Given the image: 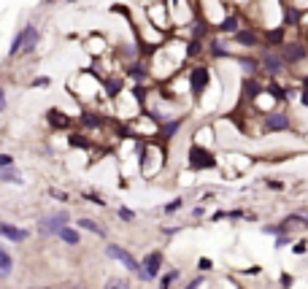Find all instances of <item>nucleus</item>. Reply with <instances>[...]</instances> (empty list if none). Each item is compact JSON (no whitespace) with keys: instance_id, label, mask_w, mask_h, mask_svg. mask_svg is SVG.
Listing matches in <instances>:
<instances>
[{"instance_id":"1","label":"nucleus","mask_w":308,"mask_h":289,"mask_svg":"<svg viewBox=\"0 0 308 289\" xmlns=\"http://www.w3.org/2000/svg\"><path fill=\"white\" fill-rule=\"evenodd\" d=\"M38 27L35 24H27V27H22V33H17V38H14L11 49H8V57H17V54H30L35 46H38Z\"/></svg>"},{"instance_id":"2","label":"nucleus","mask_w":308,"mask_h":289,"mask_svg":"<svg viewBox=\"0 0 308 289\" xmlns=\"http://www.w3.org/2000/svg\"><path fill=\"white\" fill-rule=\"evenodd\" d=\"M68 211H60V214H49V216H43L41 222H38V232L41 235H57L60 230H62L65 225H68Z\"/></svg>"},{"instance_id":"3","label":"nucleus","mask_w":308,"mask_h":289,"mask_svg":"<svg viewBox=\"0 0 308 289\" xmlns=\"http://www.w3.org/2000/svg\"><path fill=\"white\" fill-rule=\"evenodd\" d=\"M160 268H163V251H151V254H146V260L138 265V276L144 278V281H149V278H154L160 273Z\"/></svg>"},{"instance_id":"4","label":"nucleus","mask_w":308,"mask_h":289,"mask_svg":"<svg viewBox=\"0 0 308 289\" xmlns=\"http://www.w3.org/2000/svg\"><path fill=\"white\" fill-rule=\"evenodd\" d=\"M189 165L195 170H203V168H214L216 160H214V154H211V151L200 149V146H192V149H189Z\"/></svg>"},{"instance_id":"5","label":"nucleus","mask_w":308,"mask_h":289,"mask_svg":"<svg viewBox=\"0 0 308 289\" xmlns=\"http://www.w3.org/2000/svg\"><path fill=\"white\" fill-rule=\"evenodd\" d=\"M105 254L114 257V260H119L124 268H127V270H133V273L138 270V262H135V257L130 254V251H124L122 246H114V243H108V246H105Z\"/></svg>"},{"instance_id":"6","label":"nucleus","mask_w":308,"mask_h":289,"mask_svg":"<svg viewBox=\"0 0 308 289\" xmlns=\"http://www.w3.org/2000/svg\"><path fill=\"white\" fill-rule=\"evenodd\" d=\"M0 235L8 238V241H14V243H22L30 232L27 230H19V227H14V225H6V222H0Z\"/></svg>"},{"instance_id":"7","label":"nucleus","mask_w":308,"mask_h":289,"mask_svg":"<svg viewBox=\"0 0 308 289\" xmlns=\"http://www.w3.org/2000/svg\"><path fill=\"white\" fill-rule=\"evenodd\" d=\"M262 68L267 70V73L270 76H276V73H281V70H284V60L279 57V54H262Z\"/></svg>"},{"instance_id":"8","label":"nucleus","mask_w":308,"mask_h":289,"mask_svg":"<svg viewBox=\"0 0 308 289\" xmlns=\"http://www.w3.org/2000/svg\"><path fill=\"white\" fill-rule=\"evenodd\" d=\"M205 84H208V70L205 68H195L192 70V92L200 95L205 89Z\"/></svg>"},{"instance_id":"9","label":"nucleus","mask_w":308,"mask_h":289,"mask_svg":"<svg viewBox=\"0 0 308 289\" xmlns=\"http://www.w3.org/2000/svg\"><path fill=\"white\" fill-rule=\"evenodd\" d=\"M46 119H49V124L52 127H57V130H65V127H70V116H65L62 111H57V108H52L46 114Z\"/></svg>"},{"instance_id":"10","label":"nucleus","mask_w":308,"mask_h":289,"mask_svg":"<svg viewBox=\"0 0 308 289\" xmlns=\"http://www.w3.org/2000/svg\"><path fill=\"white\" fill-rule=\"evenodd\" d=\"M11 270H14L11 254H8V251L0 246V278H8V276H11Z\"/></svg>"},{"instance_id":"11","label":"nucleus","mask_w":308,"mask_h":289,"mask_svg":"<svg viewBox=\"0 0 308 289\" xmlns=\"http://www.w3.org/2000/svg\"><path fill=\"white\" fill-rule=\"evenodd\" d=\"M289 127V116L287 114H270L267 116V130H287Z\"/></svg>"},{"instance_id":"12","label":"nucleus","mask_w":308,"mask_h":289,"mask_svg":"<svg viewBox=\"0 0 308 289\" xmlns=\"http://www.w3.org/2000/svg\"><path fill=\"white\" fill-rule=\"evenodd\" d=\"M0 181H6V184H22V173L17 168H0Z\"/></svg>"},{"instance_id":"13","label":"nucleus","mask_w":308,"mask_h":289,"mask_svg":"<svg viewBox=\"0 0 308 289\" xmlns=\"http://www.w3.org/2000/svg\"><path fill=\"white\" fill-rule=\"evenodd\" d=\"M306 57V49L300 46V43H295V46H287V52H284V62H297V60H303Z\"/></svg>"},{"instance_id":"14","label":"nucleus","mask_w":308,"mask_h":289,"mask_svg":"<svg viewBox=\"0 0 308 289\" xmlns=\"http://www.w3.org/2000/svg\"><path fill=\"white\" fill-rule=\"evenodd\" d=\"M57 235H60V238H62V241H65V243H70V246H76V243H82V238H79V232H76V230H70V227H68V225H65V227H62V230H60V232H57Z\"/></svg>"},{"instance_id":"15","label":"nucleus","mask_w":308,"mask_h":289,"mask_svg":"<svg viewBox=\"0 0 308 289\" xmlns=\"http://www.w3.org/2000/svg\"><path fill=\"white\" fill-rule=\"evenodd\" d=\"M76 225H79V227H84V230H89V232H95V235H100V238L105 235V230H103V227H100V225H95L92 219H79V222H76Z\"/></svg>"},{"instance_id":"16","label":"nucleus","mask_w":308,"mask_h":289,"mask_svg":"<svg viewBox=\"0 0 308 289\" xmlns=\"http://www.w3.org/2000/svg\"><path fill=\"white\" fill-rule=\"evenodd\" d=\"M238 43H244V46H257V43H260V38H257L254 33H238Z\"/></svg>"},{"instance_id":"17","label":"nucleus","mask_w":308,"mask_h":289,"mask_svg":"<svg viewBox=\"0 0 308 289\" xmlns=\"http://www.w3.org/2000/svg\"><path fill=\"white\" fill-rule=\"evenodd\" d=\"M82 124H84V127H100V124H103V119H100V116H95V114H82Z\"/></svg>"},{"instance_id":"18","label":"nucleus","mask_w":308,"mask_h":289,"mask_svg":"<svg viewBox=\"0 0 308 289\" xmlns=\"http://www.w3.org/2000/svg\"><path fill=\"white\" fill-rule=\"evenodd\" d=\"M219 30H222V33H235V30H238V19H235V17H227L225 22L219 24Z\"/></svg>"},{"instance_id":"19","label":"nucleus","mask_w":308,"mask_h":289,"mask_svg":"<svg viewBox=\"0 0 308 289\" xmlns=\"http://www.w3.org/2000/svg\"><path fill=\"white\" fill-rule=\"evenodd\" d=\"M244 89H246V95H249V98H257V95H260V84H257V81H246Z\"/></svg>"},{"instance_id":"20","label":"nucleus","mask_w":308,"mask_h":289,"mask_svg":"<svg viewBox=\"0 0 308 289\" xmlns=\"http://www.w3.org/2000/svg\"><path fill=\"white\" fill-rule=\"evenodd\" d=\"M176 276H179V273H176V270L165 273V276H163V281H160V287H163V289H170V284L176 281Z\"/></svg>"},{"instance_id":"21","label":"nucleus","mask_w":308,"mask_h":289,"mask_svg":"<svg viewBox=\"0 0 308 289\" xmlns=\"http://www.w3.org/2000/svg\"><path fill=\"white\" fill-rule=\"evenodd\" d=\"M267 92H273V98H279V100H287V92L279 87V84H270V87H267Z\"/></svg>"},{"instance_id":"22","label":"nucleus","mask_w":308,"mask_h":289,"mask_svg":"<svg viewBox=\"0 0 308 289\" xmlns=\"http://www.w3.org/2000/svg\"><path fill=\"white\" fill-rule=\"evenodd\" d=\"M105 89H108V95H119V89H122V84H119L117 79H111L108 84H105Z\"/></svg>"},{"instance_id":"23","label":"nucleus","mask_w":308,"mask_h":289,"mask_svg":"<svg viewBox=\"0 0 308 289\" xmlns=\"http://www.w3.org/2000/svg\"><path fill=\"white\" fill-rule=\"evenodd\" d=\"M176 130H179V122H168V124H165V127H163L165 138H170V135H173V133H176Z\"/></svg>"},{"instance_id":"24","label":"nucleus","mask_w":308,"mask_h":289,"mask_svg":"<svg viewBox=\"0 0 308 289\" xmlns=\"http://www.w3.org/2000/svg\"><path fill=\"white\" fill-rule=\"evenodd\" d=\"M284 38V30H273V33H267V41H270V43H279V41Z\"/></svg>"},{"instance_id":"25","label":"nucleus","mask_w":308,"mask_h":289,"mask_svg":"<svg viewBox=\"0 0 308 289\" xmlns=\"http://www.w3.org/2000/svg\"><path fill=\"white\" fill-rule=\"evenodd\" d=\"M198 268H200V270H211V268H214V262H211L208 257H200V260H198Z\"/></svg>"},{"instance_id":"26","label":"nucleus","mask_w":308,"mask_h":289,"mask_svg":"<svg viewBox=\"0 0 308 289\" xmlns=\"http://www.w3.org/2000/svg\"><path fill=\"white\" fill-rule=\"evenodd\" d=\"M11 165H14L11 154H0V168H11Z\"/></svg>"},{"instance_id":"27","label":"nucleus","mask_w":308,"mask_h":289,"mask_svg":"<svg viewBox=\"0 0 308 289\" xmlns=\"http://www.w3.org/2000/svg\"><path fill=\"white\" fill-rule=\"evenodd\" d=\"M70 144H73V146H82V149H87V146H89V141L79 138V135H70Z\"/></svg>"},{"instance_id":"28","label":"nucleus","mask_w":308,"mask_h":289,"mask_svg":"<svg viewBox=\"0 0 308 289\" xmlns=\"http://www.w3.org/2000/svg\"><path fill=\"white\" fill-rule=\"evenodd\" d=\"M33 87H49V79L46 76H38V79H33Z\"/></svg>"},{"instance_id":"29","label":"nucleus","mask_w":308,"mask_h":289,"mask_svg":"<svg viewBox=\"0 0 308 289\" xmlns=\"http://www.w3.org/2000/svg\"><path fill=\"white\" fill-rule=\"evenodd\" d=\"M49 195H52L54 200H68V195H65V192H60V189H49Z\"/></svg>"},{"instance_id":"30","label":"nucleus","mask_w":308,"mask_h":289,"mask_svg":"<svg viewBox=\"0 0 308 289\" xmlns=\"http://www.w3.org/2000/svg\"><path fill=\"white\" fill-rule=\"evenodd\" d=\"M130 73H133L135 79H146V70H144V68H138V65H135V68L130 70Z\"/></svg>"},{"instance_id":"31","label":"nucleus","mask_w":308,"mask_h":289,"mask_svg":"<svg viewBox=\"0 0 308 289\" xmlns=\"http://www.w3.org/2000/svg\"><path fill=\"white\" fill-rule=\"evenodd\" d=\"M241 65H244L246 70H254V68H257V62H254V60H241Z\"/></svg>"},{"instance_id":"32","label":"nucleus","mask_w":308,"mask_h":289,"mask_svg":"<svg viewBox=\"0 0 308 289\" xmlns=\"http://www.w3.org/2000/svg\"><path fill=\"white\" fill-rule=\"evenodd\" d=\"M179 206H181V200H173V203H168V206H165V211H168V214H170V211H176V208H179Z\"/></svg>"},{"instance_id":"33","label":"nucleus","mask_w":308,"mask_h":289,"mask_svg":"<svg viewBox=\"0 0 308 289\" xmlns=\"http://www.w3.org/2000/svg\"><path fill=\"white\" fill-rule=\"evenodd\" d=\"M119 216H122V219H127V222H133V211H127V208L119 211Z\"/></svg>"},{"instance_id":"34","label":"nucleus","mask_w":308,"mask_h":289,"mask_svg":"<svg viewBox=\"0 0 308 289\" xmlns=\"http://www.w3.org/2000/svg\"><path fill=\"white\" fill-rule=\"evenodd\" d=\"M133 92H135V98H138V100H144V98H146V89H144V87H135Z\"/></svg>"},{"instance_id":"35","label":"nucleus","mask_w":308,"mask_h":289,"mask_svg":"<svg viewBox=\"0 0 308 289\" xmlns=\"http://www.w3.org/2000/svg\"><path fill=\"white\" fill-rule=\"evenodd\" d=\"M200 287H203V278H195V281H192L186 289H200Z\"/></svg>"},{"instance_id":"36","label":"nucleus","mask_w":308,"mask_h":289,"mask_svg":"<svg viewBox=\"0 0 308 289\" xmlns=\"http://www.w3.org/2000/svg\"><path fill=\"white\" fill-rule=\"evenodd\" d=\"M0 111H6V92H3V87H0Z\"/></svg>"},{"instance_id":"37","label":"nucleus","mask_w":308,"mask_h":289,"mask_svg":"<svg viewBox=\"0 0 308 289\" xmlns=\"http://www.w3.org/2000/svg\"><path fill=\"white\" fill-rule=\"evenodd\" d=\"M211 49H214V54H216V57H225V49H222L219 43H214V46H211Z\"/></svg>"},{"instance_id":"38","label":"nucleus","mask_w":308,"mask_h":289,"mask_svg":"<svg viewBox=\"0 0 308 289\" xmlns=\"http://www.w3.org/2000/svg\"><path fill=\"white\" fill-rule=\"evenodd\" d=\"M105 289H119V281H117V278H111V281L105 284Z\"/></svg>"},{"instance_id":"39","label":"nucleus","mask_w":308,"mask_h":289,"mask_svg":"<svg viewBox=\"0 0 308 289\" xmlns=\"http://www.w3.org/2000/svg\"><path fill=\"white\" fill-rule=\"evenodd\" d=\"M287 243H289V238H287V235H281V238H279V243H276V246H279V249H281V246H287Z\"/></svg>"},{"instance_id":"40","label":"nucleus","mask_w":308,"mask_h":289,"mask_svg":"<svg viewBox=\"0 0 308 289\" xmlns=\"http://www.w3.org/2000/svg\"><path fill=\"white\" fill-rule=\"evenodd\" d=\"M303 105H308V89H303Z\"/></svg>"},{"instance_id":"41","label":"nucleus","mask_w":308,"mask_h":289,"mask_svg":"<svg viewBox=\"0 0 308 289\" xmlns=\"http://www.w3.org/2000/svg\"><path fill=\"white\" fill-rule=\"evenodd\" d=\"M119 289H133V287H130L127 281H119Z\"/></svg>"},{"instance_id":"42","label":"nucleus","mask_w":308,"mask_h":289,"mask_svg":"<svg viewBox=\"0 0 308 289\" xmlns=\"http://www.w3.org/2000/svg\"><path fill=\"white\" fill-rule=\"evenodd\" d=\"M73 289H84V287H73Z\"/></svg>"},{"instance_id":"43","label":"nucleus","mask_w":308,"mask_h":289,"mask_svg":"<svg viewBox=\"0 0 308 289\" xmlns=\"http://www.w3.org/2000/svg\"><path fill=\"white\" fill-rule=\"evenodd\" d=\"M46 3H54V0H46Z\"/></svg>"},{"instance_id":"44","label":"nucleus","mask_w":308,"mask_h":289,"mask_svg":"<svg viewBox=\"0 0 308 289\" xmlns=\"http://www.w3.org/2000/svg\"><path fill=\"white\" fill-rule=\"evenodd\" d=\"M70 3H76V0H70Z\"/></svg>"}]
</instances>
